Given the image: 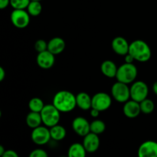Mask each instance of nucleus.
Segmentation results:
<instances>
[{"label": "nucleus", "instance_id": "26", "mask_svg": "<svg viewBox=\"0 0 157 157\" xmlns=\"http://www.w3.org/2000/svg\"><path fill=\"white\" fill-rule=\"evenodd\" d=\"M31 0H10V6L14 9H27Z\"/></svg>", "mask_w": 157, "mask_h": 157}, {"label": "nucleus", "instance_id": "34", "mask_svg": "<svg viewBox=\"0 0 157 157\" xmlns=\"http://www.w3.org/2000/svg\"><path fill=\"white\" fill-rule=\"evenodd\" d=\"M153 92L155 93V94L157 95V81L153 84Z\"/></svg>", "mask_w": 157, "mask_h": 157}, {"label": "nucleus", "instance_id": "17", "mask_svg": "<svg viewBox=\"0 0 157 157\" xmlns=\"http://www.w3.org/2000/svg\"><path fill=\"white\" fill-rule=\"evenodd\" d=\"M77 106L83 110H90L92 107V98L85 92H81L76 95Z\"/></svg>", "mask_w": 157, "mask_h": 157}, {"label": "nucleus", "instance_id": "3", "mask_svg": "<svg viewBox=\"0 0 157 157\" xmlns=\"http://www.w3.org/2000/svg\"><path fill=\"white\" fill-rule=\"evenodd\" d=\"M137 72V68L133 63L125 62L118 67L116 78L118 81L128 84L135 81Z\"/></svg>", "mask_w": 157, "mask_h": 157}, {"label": "nucleus", "instance_id": "8", "mask_svg": "<svg viewBox=\"0 0 157 157\" xmlns=\"http://www.w3.org/2000/svg\"><path fill=\"white\" fill-rule=\"evenodd\" d=\"M112 104V99L110 95L104 92H99L92 97V107L99 111L108 110Z\"/></svg>", "mask_w": 157, "mask_h": 157}, {"label": "nucleus", "instance_id": "25", "mask_svg": "<svg viewBox=\"0 0 157 157\" xmlns=\"http://www.w3.org/2000/svg\"><path fill=\"white\" fill-rule=\"evenodd\" d=\"M140 105L141 112L145 113V114L151 113L155 108V104L153 101L152 100L148 99V98H146L144 101H141L140 103Z\"/></svg>", "mask_w": 157, "mask_h": 157}, {"label": "nucleus", "instance_id": "16", "mask_svg": "<svg viewBox=\"0 0 157 157\" xmlns=\"http://www.w3.org/2000/svg\"><path fill=\"white\" fill-rule=\"evenodd\" d=\"M65 48V41L60 37L52 38L48 43V50L55 55H58L63 52Z\"/></svg>", "mask_w": 157, "mask_h": 157}, {"label": "nucleus", "instance_id": "11", "mask_svg": "<svg viewBox=\"0 0 157 157\" xmlns=\"http://www.w3.org/2000/svg\"><path fill=\"white\" fill-rule=\"evenodd\" d=\"M55 55L48 50L44 51L38 53L37 55V64L43 69H49L55 64Z\"/></svg>", "mask_w": 157, "mask_h": 157}, {"label": "nucleus", "instance_id": "31", "mask_svg": "<svg viewBox=\"0 0 157 157\" xmlns=\"http://www.w3.org/2000/svg\"><path fill=\"white\" fill-rule=\"evenodd\" d=\"M100 112H101V111H99V110H97V109L91 108V109H90V116H91L92 117L97 118L98 116H99Z\"/></svg>", "mask_w": 157, "mask_h": 157}, {"label": "nucleus", "instance_id": "22", "mask_svg": "<svg viewBox=\"0 0 157 157\" xmlns=\"http://www.w3.org/2000/svg\"><path fill=\"white\" fill-rule=\"evenodd\" d=\"M41 11H42V6L40 1L31 0L27 7V12H29V15L32 16H38L41 14Z\"/></svg>", "mask_w": 157, "mask_h": 157}, {"label": "nucleus", "instance_id": "13", "mask_svg": "<svg viewBox=\"0 0 157 157\" xmlns=\"http://www.w3.org/2000/svg\"><path fill=\"white\" fill-rule=\"evenodd\" d=\"M83 145L85 148L87 153H95L99 149L100 138L98 134L90 132L88 134L84 136Z\"/></svg>", "mask_w": 157, "mask_h": 157}, {"label": "nucleus", "instance_id": "9", "mask_svg": "<svg viewBox=\"0 0 157 157\" xmlns=\"http://www.w3.org/2000/svg\"><path fill=\"white\" fill-rule=\"evenodd\" d=\"M32 141L37 145H44L49 142L52 137H51L50 129L48 127H39L33 129L31 135Z\"/></svg>", "mask_w": 157, "mask_h": 157}, {"label": "nucleus", "instance_id": "1", "mask_svg": "<svg viewBox=\"0 0 157 157\" xmlns=\"http://www.w3.org/2000/svg\"><path fill=\"white\" fill-rule=\"evenodd\" d=\"M52 104L61 112H71L76 107V96L68 90H61L55 94Z\"/></svg>", "mask_w": 157, "mask_h": 157}, {"label": "nucleus", "instance_id": "27", "mask_svg": "<svg viewBox=\"0 0 157 157\" xmlns=\"http://www.w3.org/2000/svg\"><path fill=\"white\" fill-rule=\"evenodd\" d=\"M35 49L38 53L48 50V43L43 39L38 40L35 43Z\"/></svg>", "mask_w": 157, "mask_h": 157}, {"label": "nucleus", "instance_id": "18", "mask_svg": "<svg viewBox=\"0 0 157 157\" xmlns=\"http://www.w3.org/2000/svg\"><path fill=\"white\" fill-rule=\"evenodd\" d=\"M117 69L116 64L110 60L104 61L101 66V71L103 75L110 78H116Z\"/></svg>", "mask_w": 157, "mask_h": 157}, {"label": "nucleus", "instance_id": "2", "mask_svg": "<svg viewBox=\"0 0 157 157\" xmlns=\"http://www.w3.org/2000/svg\"><path fill=\"white\" fill-rule=\"evenodd\" d=\"M129 53L134 58L135 61L147 62L151 58V49L146 41L135 40L130 44Z\"/></svg>", "mask_w": 157, "mask_h": 157}, {"label": "nucleus", "instance_id": "6", "mask_svg": "<svg viewBox=\"0 0 157 157\" xmlns=\"http://www.w3.org/2000/svg\"><path fill=\"white\" fill-rule=\"evenodd\" d=\"M130 88V98L133 101L140 103L144 99L147 98L149 94V88L147 84L144 81L133 82Z\"/></svg>", "mask_w": 157, "mask_h": 157}, {"label": "nucleus", "instance_id": "35", "mask_svg": "<svg viewBox=\"0 0 157 157\" xmlns=\"http://www.w3.org/2000/svg\"><path fill=\"white\" fill-rule=\"evenodd\" d=\"M5 151H6V150L4 149V147H3L2 145H0V156H2V155L4 154Z\"/></svg>", "mask_w": 157, "mask_h": 157}, {"label": "nucleus", "instance_id": "5", "mask_svg": "<svg viewBox=\"0 0 157 157\" xmlns=\"http://www.w3.org/2000/svg\"><path fill=\"white\" fill-rule=\"evenodd\" d=\"M111 94L119 103H125L130 98V88L128 84L118 81L112 86Z\"/></svg>", "mask_w": 157, "mask_h": 157}, {"label": "nucleus", "instance_id": "12", "mask_svg": "<svg viewBox=\"0 0 157 157\" xmlns=\"http://www.w3.org/2000/svg\"><path fill=\"white\" fill-rule=\"evenodd\" d=\"M140 157H157V142L147 140L143 143L138 149Z\"/></svg>", "mask_w": 157, "mask_h": 157}, {"label": "nucleus", "instance_id": "10", "mask_svg": "<svg viewBox=\"0 0 157 157\" xmlns=\"http://www.w3.org/2000/svg\"><path fill=\"white\" fill-rule=\"evenodd\" d=\"M72 128L78 136L84 137L90 132V124L84 117H78L72 122Z\"/></svg>", "mask_w": 157, "mask_h": 157}, {"label": "nucleus", "instance_id": "15", "mask_svg": "<svg viewBox=\"0 0 157 157\" xmlns=\"http://www.w3.org/2000/svg\"><path fill=\"white\" fill-rule=\"evenodd\" d=\"M124 115L128 118H135L140 115L141 112L140 103L133 100H129L124 103L123 108Z\"/></svg>", "mask_w": 157, "mask_h": 157}, {"label": "nucleus", "instance_id": "23", "mask_svg": "<svg viewBox=\"0 0 157 157\" xmlns=\"http://www.w3.org/2000/svg\"><path fill=\"white\" fill-rule=\"evenodd\" d=\"M44 107V102L41 98H34L31 99L29 102V108L31 111L41 113Z\"/></svg>", "mask_w": 157, "mask_h": 157}, {"label": "nucleus", "instance_id": "19", "mask_svg": "<svg viewBox=\"0 0 157 157\" xmlns=\"http://www.w3.org/2000/svg\"><path fill=\"white\" fill-rule=\"evenodd\" d=\"M41 123H42V119H41V113L31 111L26 117V124L30 128H36L41 126Z\"/></svg>", "mask_w": 157, "mask_h": 157}, {"label": "nucleus", "instance_id": "14", "mask_svg": "<svg viewBox=\"0 0 157 157\" xmlns=\"http://www.w3.org/2000/svg\"><path fill=\"white\" fill-rule=\"evenodd\" d=\"M111 45L113 52L117 54V55L125 56L127 54L129 53L130 44L123 37L118 36L113 38V40L112 41Z\"/></svg>", "mask_w": 157, "mask_h": 157}, {"label": "nucleus", "instance_id": "20", "mask_svg": "<svg viewBox=\"0 0 157 157\" xmlns=\"http://www.w3.org/2000/svg\"><path fill=\"white\" fill-rule=\"evenodd\" d=\"M51 137L55 141H61L66 136V130L63 126L56 125L50 127Z\"/></svg>", "mask_w": 157, "mask_h": 157}, {"label": "nucleus", "instance_id": "21", "mask_svg": "<svg viewBox=\"0 0 157 157\" xmlns=\"http://www.w3.org/2000/svg\"><path fill=\"white\" fill-rule=\"evenodd\" d=\"M85 148L83 144L75 143L71 145L68 149V156L69 157H84L86 155Z\"/></svg>", "mask_w": 157, "mask_h": 157}, {"label": "nucleus", "instance_id": "36", "mask_svg": "<svg viewBox=\"0 0 157 157\" xmlns=\"http://www.w3.org/2000/svg\"><path fill=\"white\" fill-rule=\"evenodd\" d=\"M35 1H40V2H41V0H35Z\"/></svg>", "mask_w": 157, "mask_h": 157}, {"label": "nucleus", "instance_id": "29", "mask_svg": "<svg viewBox=\"0 0 157 157\" xmlns=\"http://www.w3.org/2000/svg\"><path fill=\"white\" fill-rule=\"evenodd\" d=\"M3 157H18V153L12 150H7L5 151L4 154L2 155Z\"/></svg>", "mask_w": 157, "mask_h": 157}, {"label": "nucleus", "instance_id": "4", "mask_svg": "<svg viewBox=\"0 0 157 157\" xmlns=\"http://www.w3.org/2000/svg\"><path fill=\"white\" fill-rule=\"evenodd\" d=\"M60 113L61 111L53 104L44 105V108L41 111V119L44 125L48 127H52L58 124L61 118Z\"/></svg>", "mask_w": 157, "mask_h": 157}, {"label": "nucleus", "instance_id": "28", "mask_svg": "<svg viewBox=\"0 0 157 157\" xmlns=\"http://www.w3.org/2000/svg\"><path fill=\"white\" fill-rule=\"evenodd\" d=\"M30 157H47L48 153L42 149H35L29 154Z\"/></svg>", "mask_w": 157, "mask_h": 157}, {"label": "nucleus", "instance_id": "24", "mask_svg": "<svg viewBox=\"0 0 157 157\" xmlns=\"http://www.w3.org/2000/svg\"><path fill=\"white\" fill-rule=\"evenodd\" d=\"M106 130V124L101 120H95L90 123V132L99 135L104 133Z\"/></svg>", "mask_w": 157, "mask_h": 157}, {"label": "nucleus", "instance_id": "7", "mask_svg": "<svg viewBox=\"0 0 157 157\" xmlns=\"http://www.w3.org/2000/svg\"><path fill=\"white\" fill-rule=\"evenodd\" d=\"M11 21L18 29H25L30 22V15L25 9H14L10 15Z\"/></svg>", "mask_w": 157, "mask_h": 157}, {"label": "nucleus", "instance_id": "33", "mask_svg": "<svg viewBox=\"0 0 157 157\" xmlns=\"http://www.w3.org/2000/svg\"><path fill=\"white\" fill-rule=\"evenodd\" d=\"M6 78V71L2 67H0V81H2Z\"/></svg>", "mask_w": 157, "mask_h": 157}, {"label": "nucleus", "instance_id": "30", "mask_svg": "<svg viewBox=\"0 0 157 157\" xmlns=\"http://www.w3.org/2000/svg\"><path fill=\"white\" fill-rule=\"evenodd\" d=\"M10 5V0H0V9H4Z\"/></svg>", "mask_w": 157, "mask_h": 157}, {"label": "nucleus", "instance_id": "32", "mask_svg": "<svg viewBox=\"0 0 157 157\" xmlns=\"http://www.w3.org/2000/svg\"><path fill=\"white\" fill-rule=\"evenodd\" d=\"M133 61H135L134 58L130 55V53L127 54L125 55V62L126 63H133Z\"/></svg>", "mask_w": 157, "mask_h": 157}]
</instances>
